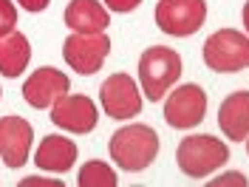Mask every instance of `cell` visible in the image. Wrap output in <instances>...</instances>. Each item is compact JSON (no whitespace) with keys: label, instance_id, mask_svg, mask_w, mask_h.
Segmentation results:
<instances>
[{"label":"cell","instance_id":"1","mask_svg":"<svg viewBox=\"0 0 249 187\" xmlns=\"http://www.w3.org/2000/svg\"><path fill=\"white\" fill-rule=\"evenodd\" d=\"M159 148H161L159 133L150 125H124L108 142L110 159L127 173L147 170L159 156Z\"/></svg>","mask_w":249,"mask_h":187},{"label":"cell","instance_id":"2","mask_svg":"<svg viewBox=\"0 0 249 187\" xmlns=\"http://www.w3.org/2000/svg\"><path fill=\"white\" fill-rule=\"evenodd\" d=\"M230 156L232 153H230L227 142H221L218 136L193 133V136H184L181 145L176 148V165L190 179H204V176L215 173L218 168H224L230 162Z\"/></svg>","mask_w":249,"mask_h":187},{"label":"cell","instance_id":"3","mask_svg":"<svg viewBox=\"0 0 249 187\" xmlns=\"http://www.w3.org/2000/svg\"><path fill=\"white\" fill-rule=\"evenodd\" d=\"M181 54L167 46H153L139 57V85L144 88V96L150 102L164 99V94L181 77Z\"/></svg>","mask_w":249,"mask_h":187},{"label":"cell","instance_id":"4","mask_svg":"<svg viewBox=\"0 0 249 187\" xmlns=\"http://www.w3.org/2000/svg\"><path fill=\"white\" fill-rule=\"evenodd\" d=\"M204 65L215 74H235L249 68V34H241L235 29H221L210 34L204 43Z\"/></svg>","mask_w":249,"mask_h":187},{"label":"cell","instance_id":"5","mask_svg":"<svg viewBox=\"0 0 249 187\" xmlns=\"http://www.w3.org/2000/svg\"><path fill=\"white\" fill-rule=\"evenodd\" d=\"M207 3L204 0H159L156 26L170 37H190L204 26Z\"/></svg>","mask_w":249,"mask_h":187},{"label":"cell","instance_id":"6","mask_svg":"<svg viewBox=\"0 0 249 187\" xmlns=\"http://www.w3.org/2000/svg\"><path fill=\"white\" fill-rule=\"evenodd\" d=\"M207 116V94L201 85L187 82L181 88H173L164 102V122L176 131H193Z\"/></svg>","mask_w":249,"mask_h":187},{"label":"cell","instance_id":"7","mask_svg":"<svg viewBox=\"0 0 249 187\" xmlns=\"http://www.w3.org/2000/svg\"><path fill=\"white\" fill-rule=\"evenodd\" d=\"M110 51V40L102 34V31H93V34H71L62 46V57L65 62L82 74V77H91L102 68V62Z\"/></svg>","mask_w":249,"mask_h":187},{"label":"cell","instance_id":"8","mask_svg":"<svg viewBox=\"0 0 249 187\" xmlns=\"http://www.w3.org/2000/svg\"><path fill=\"white\" fill-rule=\"evenodd\" d=\"M102 111L110 119H133L142 111V94L130 74H110L99 88Z\"/></svg>","mask_w":249,"mask_h":187},{"label":"cell","instance_id":"9","mask_svg":"<svg viewBox=\"0 0 249 187\" xmlns=\"http://www.w3.org/2000/svg\"><path fill=\"white\" fill-rule=\"evenodd\" d=\"M51 122L65 133H91L99 122V111L85 94H62L51 105Z\"/></svg>","mask_w":249,"mask_h":187},{"label":"cell","instance_id":"10","mask_svg":"<svg viewBox=\"0 0 249 187\" xmlns=\"http://www.w3.org/2000/svg\"><path fill=\"white\" fill-rule=\"evenodd\" d=\"M34 128L23 116H0V159L6 168H23L31 156Z\"/></svg>","mask_w":249,"mask_h":187},{"label":"cell","instance_id":"11","mask_svg":"<svg viewBox=\"0 0 249 187\" xmlns=\"http://www.w3.org/2000/svg\"><path fill=\"white\" fill-rule=\"evenodd\" d=\"M71 82H68V74H62L60 68H37L26 82H23V99L29 102L31 108H51L62 94H68Z\"/></svg>","mask_w":249,"mask_h":187},{"label":"cell","instance_id":"12","mask_svg":"<svg viewBox=\"0 0 249 187\" xmlns=\"http://www.w3.org/2000/svg\"><path fill=\"white\" fill-rule=\"evenodd\" d=\"M77 145L68 139V136H60V133H51L40 142L37 153H34V165L40 170L48 173H68L77 162Z\"/></svg>","mask_w":249,"mask_h":187},{"label":"cell","instance_id":"13","mask_svg":"<svg viewBox=\"0 0 249 187\" xmlns=\"http://www.w3.org/2000/svg\"><path fill=\"white\" fill-rule=\"evenodd\" d=\"M218 128L230 142H244L249 136V91L230 94L218 108Z\"/></svg>","mask_w":249,"mask_h":187},{"label":"cell","instance_id":"14","mask_svg":"<svg viewBox=\"0 0 249 187\" xmlns=\"http://www.w3.org/2000/svg\"><path fill=\"white\" fill-rule=\"evenodd\" d=\"M110 23L108 9L96 0H71L65 6V26L79 31V34H93V31H105Z\"/></svg>","mask_w":249,"mask_h":187},{"label":"cell","instance_id":"15","mask_svg":"<svg viewBox=\"0 0 249 187\" xmlns=\"http://www.w3.org/2000/svg\"><path fill=\"white\" fill-rule=\"evenodd\" d=\"M31 60V43L23 31H9L0 37V74L9 79L20 77Z\"/></svg>","mask_w":249,"mask_h":187},{"label":"cell","instance_id":"16","mask_svg":"<svg viewBox=\"0 0 249 187\" xmlns=\"http://www.w3.org/2000/svg\"><path fill=\"white\" fill-rule=\"evenodd\" d=\"M77 182H79V187H116L119 185L113 168L105 165V162H88V165H82Z\"/></svg>","mask_w":249,"mask_h":187},{"label":"cell","instance_id":"17","mask_svg":"<svg viewBox=\"0 0 249 187\" xmlns=\"http://www.w3.org/2000/svg\"><path fill=\"white\" fill-rule=\"evenodd\" d=\"M17 26V9L12 0H0V37L3 34H9V31H15Z\"/></svg>","mask_w":249,"mask_h":187},{"label":"cell","instance_id":"18","mask_svg":"<svg viewBox=\"0 0 249 187\" xmlns=\"http://www.w3.org/2000/svg\"><path fill=\"white\" fill-rule=\"evenodd\" d=\"M213 187H221V185H238V187H247V179L241 176V173H224V176H218V179H213L210 182Z\"/></svg>","mask_w":249,"mask_h":187},{"label":"cell","instance_id":"19","mask_svg":"<svg viewBox=\"0 0 249 187\" xmlns=\"http://www.w3.org/2000/svg\"><path fill=\"white\" fill-rule=\"evenodd\" d=\"M108 3L110 12H119V15H124V12H133L136 6H142V0H105Z\"/></svg>","mask_w":249,"mask_h":187},{"label":"cell","instance_id":"20","mask_svg":"<svg viewBox=\"0 0 249 187\" xmlns=\"http://www.w3.org/2000/svg\"><path fill=\"white\" fill-rule=\"evenodd\" d=\"M26 12H43V9H48V3L51 0H17Z\"/></svg>","mask_w":249,"mask_h":187},{"label":"cell","instance_id":"21","mask_svg":"<svg viewBox=\"0 0 249 187\" xmlns=\"http://www.w3.org/2000/svg\"><path fill=\"white\" fill-rule=\"evenodd\" d=\"M29 185H60V182H54V179H40V176H31V179H23L20 187H29Z\"/></svg>","mask_w":249,"mask_h":187},{"label":"cell","instance_id":"22","mask_svg":"<svg viewBox=\"0 0 249 187\" xmlns=\"http://www.w3.org/2000/svg\"><path fill=\"white\" fill-rule=\"evenodd\" d=\"M244 29L249 31V0L244 3Z\"/></svg>","mask_w":249,"mask_h":187},{"label":"cell","instance_id":"23","mask_svg":"<svg viewBox=\"0 0 249 187\" xmlns=\"http://www.w3.org/2000/svg\"><path fill=\"white\" fill-rule=\"evenodd\" d=\"M244 142H247V156H249V136H247V139H244Z\"/></svg>","mask_w":249,"mask_h":187},{"label":"cell","instance_id":"24","mask_svg":"<svg viewBox=\"0 0 249 187\" xmlns=\"http://www.w3.org/2000/svg\"><path fill=\"white\" fill-rule=\"evenodd\" d=\"M0 96H3V91H0Z\"/></svg>","mask_w":249,"mask_h":187}]
</instances>
